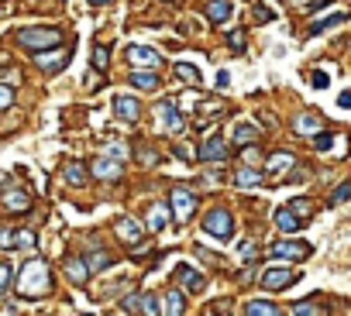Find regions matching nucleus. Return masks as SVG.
Here are the masks:
<instances>
[{"label": "nucleus", "instance_id": "1", "mask_svg": "<svg viewBox=\"0 0 351 316\" xmlns=\"http://www.w3.org/2000/svg\"><path fill=\"white\" fill-rule=\"evenodd\" d=\"M49 292H52V268H49L45 258L32 254L21 265V272H18V295H25V299H45Z\"/></svg>", "mask_w": 351, "mask_h": 316}, {"label": "nucleus", "instance_id": "2", "mask_svg": "<svg viewBox=\"0 0 351 316\" xmlns=\"http://www.w3.org/2000/svg\"><path fill=\"white\" fill-rule=\"evenodd\" d=\"M18 45L28 49V52H45V49L62 45V35L56 28H21L18 31Z\"/></svg>", "mask_w": 351, "mask_h": 316}, {"label": "nucleus", "instance_id": "3", "mask_svg": "<svg viewBox=\"0 0 351 316\" xmlns=\"http://www.w3.org/2000/svg\"><path fill=\"white\" fill-rule=\"evenodd\" d=\"M204 234H210L214 241H231L234 237V217L228 207H214L204 217Z\"/></svg>", "mask_w": 351, "mask_h": 316}, {"label": "nucleus", "instance_id": "4", "mask_svg": "<svg viewBox=\"0 0 351 316\" xmlns=\"http://www.w3.org/2000/svg\"><path fill=\"white\" fill-rule=\"evenodd\" d=\"M197 193H190L186 186H176L172 193H169V207H172V217H176V224H190L193 220V213H197Z\"/></svg>", "mask_w": 351, "mask_h": 316}, {"label": "nucleus", "instance_id": "5", "mask_svg": "<svg viewBox=\"0 0 351 316\" xmlns=\"http://www.w3.org/2000/svg\"><path fill=\"white\" fill-rule=\"evenodd\" d=\"M69 59H73V49L62 42V45H56V52L52 49H45V52H35V66L38 69H45V73H62L66 66H69Z\"/></svg>", "mask_w": 351, "mask_h": 316}, {"label": "nucleus", "instance_id": "6", "mask_svg": "<svg viewBox=\"0 0 351 316\" xmlns=\"http://www.w3.org/2000/svg\"><path fill=\"white\" fill-rule=\"evenodd\" d=\"M155 117H158V127H162L165 134H180V131L186 127V117L176 110L172 100H162V103L155 107Z\"/></svg>", "mask_w": 351, "mask_h": 316}, {"label": "nucleus", "instance_id": "7", "mask_svg": "<svg viewBox=\"0 0 351 316\" xmlns=\"http://www.w3.org/2000/svg\"><path fill=\"white\" fill-rule=\"evenodd\" d=\"M310 251H313V248H310L306 241H276V244L269 248V254H272L276 261H303Z\"/></svg>", "mask_w": 351, "mask_h": 316}, {"label": "nucleus", "instance_id": "8", "mask_svg": "<svg viewBox=\"0 0 351 316\" xmlns=\"http://www.w3.org/2000/svg\"><path fill=\"white\" fill-rule=\"evenodd\" d=\"M114 234H117L124 244H141V241H145V224L134 220V217H117V220H114Z\"/></svg>", "mask_w": 351, "mask_h": 316}, {"label": "nucleus", "instance_id": "9", "mask_svg": "<svg viewBox=\"0 0 351 316\" xmlns=\"http://www.w3.org/2000/svg\"><path fill=\"white\" fill-rule=\"evenodd\" d=\"M296 282H300V272H289V268H269L262 275V289H269V292H282Z\"/></svg>", "mask_w": 351, "mask_h": 316}, {"label": "nucleus", "instance_id": "10", "mask_svg": "<svg viewBox=\"0 0 351 316\" xmlns=\"http://www.w3.org/2000/svg\"><path fill=\"white\" fill-rule=\"evenodd\" d=\"M90 172H93L97 179H104V183H117V179L124 176V162H121V158H110V155H100Z\"/></svg>", "mask_w": 351, "mask_h": 316}, {"label": "nucleus", "instance_id": "11", "mask_svg": "<svg viewBox=\"0 0 351 316\" xmlns=\"http://www.w3.org/2000/svg\"><path fill=\"white\" fill-rule=\"evenodd\" d=\"M197 158H204V162H210V166H214V162H217V166H221V162H228V141H224L221 134L207 137V141H204V148L197 151Z\"/></svg>", "mask_w": 351, "mask_h": 316}, {"label": "nucleus", "instance_id": "12", "mask_svg": "<svg viewBox=\"0 0 351 316\" xmlns=\"http://www.w3.org/2000/svg\"><path fill=\"white\" fill-rule=\"evenodd\" d=\"M128 62L134 69H158L162 66V55L155 49H145V45H131L128 49Z\"/></svg>", "mask_w": 351, "mask_h": 316}, {"label": "nucleus", "instance_id": "13", "mask_svg": "<svg viewBox=\"0 0 351 316\" xmlns=\"http://www.w3.org/2000/svg\"><path fill=\"white\" fill-rule=\"evenodd\" d=\"M114 114H117L124 124H138V117H141V103H138V96L117 93V96H114Z\"/></svg>", "mask_w": 351, "mask_h": 316}, {"label": "nucleus", "instance_id": "14", "mask_svg": "<svg viewBox=\"0 0 351 316\" xmlns=\"http://www.w3.org/2000/svg\"><path fill=\"white\" fill-rule=\"evenodd\" d=\"M0 207H4L8 213H25V210H32V193H25V189H8L4 196H0Z\"/></svg>", "mask_w": 351, "mask_h": 316}, {"label": "nucleus", "instance_id": "15", "mask_svg": "<svg viewBox=\"0 0 351 316\" xmlns=\"http://www.w3.org/2000/svg\"><path fill=\"white\" fill-rule=\"evenodd\" d=\"M66 275L73 285H86L90 282V268H86V258H69L66 261Z\"/></svg>", "mask_w": 351, "mask_h": 316}, {"label": "nucleus", "instance_id": "16", "mask_svg": "<svg viewBox=\"0 0 351 316\" xmlns=\"http://www.w3.org/2000/svg\"><path fill=\"white\" fill-rule=\"evenodd\" d=\"M231 0H210V4H207V21L210 25H224L228 18H231Z\"/></svg>", "mask_w": 351, "mask_h": 316}, {"label": "nucleus", "instance_id": "17", "mask_svg": "<svg viewBox=\"0 0 351 316\" xmlns=\"http://www.w3.org/2000/svg\"><path fill=\"white\" fill-rule=\"evenodd\" d=\"M320 127H324V120H320L317 114H300V117H296V124H293V131H296V134H303V137H313Z\"/></svg>", "mask_w": 351, "mask_h": 316}, {"label": "nucleus", "instance_id": "18", "mask_svg": "<svg viewBox=\"0 0 351 316\" xmlns=\"http://www.w3.org/2000/svg\"><path fill=\"white\" fill-rule=\"evenodd\" d=\"M165 224H169V207H165V203L148 207V231H152V234H162Z\"/></svg>", "mask_w": 351, "mask_h": 316}, {"label": "nucleus", "instance_id": "19", "mask_svg": "<svg viewBox=\"0 0 351 316\" xmlns=\"http://www.w3.org/2000/svg\"><path fill=\"white\" fill-rule=\"evenodd\" d=\"M276 224H279V231H282V234H296V231L303 227V220H300L289 207H279V210H276Z\"/></svg>", "mask_w": 351, "mask_h": 316}, {"label": "nucleus", "instance_id": "20", "mask_svg": "<svg viewBox=\"0 0 351 316\" xmlns=\"http://www.w3.org/2000/svg\"><path fill=\"white\" fill-rule=\"evenodd\" d=\"M293 166H296V158H293L289 151H276L269 162H265V172H269V176H279V172H286V169H293Z\"/></svg>", "mask_w": 351, "mask_h": 316}, {"label": "nucleus", "instance_id": "21", "mask_svg": "<svg viewBox=\"0 0 351 316\" xmlns=\"http://www.w3.org/2000/svg\"><path fill=\"white\" fill-rule=\"evenodd\" d=\"M186 313V295L183 289H169L165 292V316H183Z\"/></svg>", "mask_w": 351, "mask_h": 316}, {"label": "nucleus", "instance_id": "22", "mask_svg": "<svg viewBox=\"0 0 351 316\" xmlns=\"http://www.w3.org/2000/svg\"><path fill=\"white\" fill-rule=\"evenodd\" d=\"M245 316H282V309L276 302H269V299H252L245 306Z\"/></svg>", "mask_w": 351, "mask_h": 316}, {"label": "nucleus", "instance_id": "23", "mask_svg": "<svg viewBox=\"0 0 351 316\" xmlns=\"http://www.w3.org/2000/svg\"><path fill=\"white\" fill-rule=\"evenodd\" d=\"M158 73H148V69H134L131 73V86L134 90H158Z\"/></svg>", "mask_w": 351, "mask_h": 316}, {"label": "nucleus", "instance_id": "24", "mask_svg": "<svg viewBox=\"0 0 351 316\" xmlns=\"http://www.w3.org/2000/svg\"><path fill=\"white\" fill-rule=\"evenodd\" d=\"M234 183H238L241 189H255V186H262V172H258V169H248V166H241V169L234 172Z\"/></svg>", "mask_w": 351, "mask_h": 316}, {"label": "nucleus", "instance_id": "25", "mask_svg": "<svg viewBox=\"0 0 351 316\" xmlns=\"http://www.w3.org/2000/svg\"><path fill=\"white\" fill-rule=\"evenodd\" d=\"M180 282H183L190 292H204V285H207V278H204L200 272H193L190 265H183V268H180Z\"/></svg>", "mask_w": 351, "mask_h": 316}, {"label": "nucleus", "instance_id": "26", "mask_svg": "<svg viewBox=\"0 0 351 316\" xmlns=\"http://www.w3.org/2000/svg\"><path fill=\"white\" fill-rule=\"evenodd\" d=\"M62 179H66L69 186H83V183H86V166H83V162H69V166L62 169Z\"/></svg>", "mask_w": 351, "mask_h": 316}, {"label": "nucleus", "instance_id": "27", "mask_svg": "<svg viewBox=\"0 0 351 316\" xmlns=\"http://www.w3.org/2000/svg\"><path fill=\"white\" fill-rule=\"evenodd\" d=\"M110 265H114V254H110V251H93V254L86 258L90 275H93V272H104V268H110Z\"/></svg>", "mask_w": 351, "mask_h": 316}, {"label": "nucleus", "instance_id": "28", "mask_svg": "<svg viewBox=\"0 0 351 316\" xmlns=\"http://www.w3.org/2000/svg\"><path fill=\"white\" fill-rule=\"evenodd\" d=\"M344 21H348V11H337V14H330V18L317 21V25L310 28V35H324L327 28H334V25H344Z\"/></svg>", "mask_w": 351, "mask_h": 316}, {"label": "nucleus", "instance_id": "29", "mask_svg": "<svg viewBox=\"0 0 351 316\" xmlns=\"http://www.w3.org/2000/svg\"><path fill=\"white\" fill-rule=\"evenodd\" d=\"M258 141V131L252 124H234V144H255Z\"/></svg>", "mask_w": 351, "mask_h": 316}, {"label": "nucleus", "instance_id": "30", "mask_svg": "<svg viewBox=\"0 0 351 316\" xmlns=\"http://www.w3.org/2000/svg\"><path fill=\"white\" fill-rule=\"evenodd\" d=\"M176 76L186 79V83H193V86H200V69H197L193 62H180V66H176Z\"/></svg>", "mask_w": 351, "mask_h": 316}, {"label": "nucleus", "instance_id": "31", "mask_svg": "<svg viewBox=\"0 0 351 316\" xmlns=\"http://www.w3.org/2000/svg\"><path fill=\"white\" fill-rule=\"evenodd\" d=\"M107 62H110V49L107 45H93V69L107 73Z\"/></svg>", "mask_w": 351, "mask_h": 316}, {"label": "nucleus", "instance_id": "32", "mask_svg": "<svg viewBox=\"0 0 351 316\" xmlns=\"http://www.w3.org/2000/svg\"><path fill=\"white\" fill-rule=\"evenodd\" d=\"M138 316H158V299L152 292H141V306H138Z\"/></svg>", "mask_w": 351, "mask_h": 316}, {"label": "nucleus", "instance_id": "33", "mask_svg": "<svg viewBox=\"0 0 351 316\" xmlns=\"http://www.w3.org/2000/svg\"><path fill=\"white\" fill-rule=\"evenodd\" d=\"M286 207H289L303 224H306V220H310V213H313V203H310V200H293V203H286Z\"/></svg>", "mask_w": 351, "mask_h": 316}, {"label": "nucleus", "instance_id": "34", "mask_svg": "<svg viewBox=\"0 0 351 316\" xmlns=\"http://www.w3.org/2000/svg\"><path fill=\"white\" fill-rule=\"evenodd\" d=\"M172 151H176V158H180V162H197V151H200V148H197V144H176Z\"/></svg>", "mask_w": 351, "mask_h": 316}, {"label": "nucleus", "instance_id": "35", "mask_svg": "<svg viewBox=\"0 0 351 316\" xmlns=\"http://www.w3.org/2000/svg\"><path fill=\"white\" fill-rule=\"evenodd\" d=\"M14 237H18V248H25V251H35V244H38L35 231H14Z\"/></svg>", "mask_w": 351, "mask_h": 316}, {"label": "nucleus", "instance_id": "36", "mask_svg": "<svg viewBox=\"0 0 351 316\" xmlns=\"http://www.w3.org/2000/svg\"><path fill=\"white\" fill-rule=\"evenodd\" d=\"M293 316H320V306H317V302H310V299H303V302H296V306H293Z\"/></svg>", "mask_w": 351, "mask_h": 316}, {"label": "nucleus", "instance_id": "37", "mask_svg": "<svg viewBox=\"0 0 351 316\" xmlns=\"http://www.w3.org/2000/svg\"><path fill=\"white\" fill-rule=\"evenodd\" d=\"M11 282H14V268H11L8 261H0V292H8Z\"/></svg>", "mask_w": 351, "mask_h": 316}, {"label": "nucleus", "instance_id": "38", "mask_svg": "<svg viewBox=\"0 0 351 316\" xmlns=\"http://www.w3.org/2000/svg\"><path fill=\"white\" fill-rule=\"evenodd\" d=\"M121 306H124V313H134V316H138V306H141V292H128V295L121 299Z\"/></svg>", "mask_w": 351, "mask_h": 316}, {"label": "nucleus", "instance_id": "39", "mask_svg": "<svg viewBox=\"0 0 351 316\" xmlns=\"http://www.w3.org/2000/svg\"><path fill=\"white\" fill-rule=\"evenodd\" d=\"M14 107V90L8 83H0V110H11Z\"/></svg>", "mask_w": 351, "mask_h": 316}, {"label": "nucleus", "instance_id": "40", "mask_svg": "<svg viewBox=\"0 0 351 316\" xmlns=\"http://www.w3.org/2000/svg\"><path fill=\"white\" fill-rule=\"evenodd\" d=\"M344 200H351V183H344V186H337V189L330 193V207H337V203H344Z\"/></svg>", "mask_w": 351, "mask_h": 316}, {"label": "nucleus", "instance_id": "41", "mask_svg": "<svg viewBox=\"0 0 351 316\" xmlns=\"http://www.w3.org/2000/svg\"><path fill=\"white\" fill-rule=\"evenodd\" d=\"M238 254H241L245 261H255V258H258V248H255L252 241H241V244H238Z\"/></svg>", "mask_w": 351, "mask_h": 316}, {"label": "nucleus", "instance_id": "42", "mask_svg": "<svg viewBox=\"0 0 351 316\" xmlns=\"http://www.w3.org/2000/svg\"><path fill=\"white\" fill-rule=\"evenodd\" d=\"M104 155H110V158H121V162H124V158H128V148H124V144H121V141H110V144H107V151H104Z\"/></svg>", "mask_w": 351, "mask_h": 316}, {"label": "nucleus", "instance_id": "43", "mask_svg": "<svg viewBox=\"0 0 351 316\" xmlns=\"http://www.w3.org/2000/svg\"><path fill=\"white\" fill-rule=\"evenodd\" d=\"M228 45H231V52H245V31H231Z\"/></svg>", "mask_w": 351, "mask_h": 316}, {"label": "nucleus", "instance_id": "44", "mask_svg": "<svg viewBox=\"0 0 351 316\" xmlns=\"http://www.w3.org/2000/svg\"><path fill=\"white\" fill-rule=\"evenodd\" d=\"M330 144H334V137H330V134H324V131H317V134H313V148H317V151H327Z\"/></svg>", "mask_w": 351, "mask_h": 316}, {"label": "nucleus", "instance_id": "45", "mask_svg": "<svg viewBox=\"0 0 351 316\" xmlns=\"http://www.w3.org/2000/svg\"><path fill=\"white\" fill-rule=\"evenodd\" d=\"M0 248H4V251H14V248H18L14 231H0Z\"/></svg>", "mask_w": 351, "mask_h": 316}, {"label": "nucleus", "instance_id": "46", "mask_svg": "<svg viewBox=\"0 0 351 316\" xmlns=\"http://www.w3.org/2000/svg\"><path fill=\"white\" fill-rule=\"evenodd\" d=\"M255 21H258V25H269V21H272V11H269L265 4H255Z\"/></svg>", "mask_w": 351, "mask_h": 316}, {"label": "nucleus", "instance_id": "47", "mask_svg": "<svg viewBox=\"0 0 351 316\" xmlns=\"http://www.w3.org/2000/svg\"><path fill=\"white\" fill-rule=\"evenodd\" d=\"M327 83H330V79H327V73H313V86H317V90H324Z\"/></svg>", "mask_w": 351, "mask_h": 316}, {"label": "nucleus", "instance_id": "48", "mask_svg": "<svg viewBox=\"0 0 351 316\" xmlns=\"http://www.w3.org/2000/svg\"><path fill=\"white\" fill-rule=\"evenodd\" d=\"M337 103H341L344 110H351V90H348V93H341V96H337Z\"/></svg>", "mask_w": 351, "mask_h": 316}, {"label": "nucleus", "instance_id": "49", "mask_svg": "<svg viewBox=\"0 0 351 316\" xmlns=\"http://www.w3.org/2000/svg\"><path fill=\"white\" fill-rule=\"evenodd\" d=\"M207 179H210V183H217V179H224V172H221V169H210V172H207Z\"/></svg>", "mask_w": 351, "mask_h": 316}, {"label": "nucleus", "instance_id": "50", "mask_svg": "<svg viewBox=\"0 0 351 316\" xmlns=\"http://www.w3.org/2000/svg\"><path fill=\"white\" fill-rule=\"evenodd\" d=\"M93 8H104V4H114V0H90Z\"/></svg>", "mask_w": 351, "mask_h": 316}, {"label": "nucleus", "instance_id": "51", "mask_svg": "<svg viewBox=\"0 0 351 316\" xmlns=\"http://www.w3.org/2000/svg\"><path fill=\"white\" fill-rule=\"evenodd\" d=\"M8 179H11L8 172H0V186H8Z\"/></svg>", "mask_w": 351, "mask_h": 316}, {"label": "nucleus", "instance_id": "52", "mask_svg": "<svg viewBox=\"0 0 351 316\" xmlns=\"http://www.w3.org/2000/svg\"><path fill=\"white\" fill-rule=\"evenodd\" d=\"M289 4H306V8H310V4H313V0H289Z\"/></svg>", "mask_w": 351, "mask_h": 316}]
</instances>
